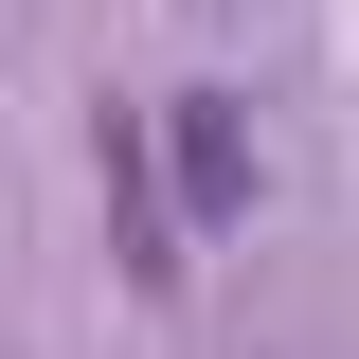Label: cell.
Returning <instances> with one entry per match:
<instances>
[{
	"mask_svg": "<svg viewBox=\"0 0 359 359\" xmlns=\"http://www.w3.org/2000/svg\"><path fill=\"white\" fill-rule=\"evenodd\" d=\"M252 216V126H233V90H180V233Z\"/></svg>",
	"mask_w": 359,
	"mask_h": 359,
	"instance_id": "cell-1",
	"label": "cell"
},
{
	"mask_svg": "<svg viewBox=\"0 0 359 359\" xmlns=\"http://www.w3.org/2000/svg\"><path fill=\"white\" fill-rule=\"evenodd\" d=\"M108 233H126L144 287H180V198H162V162H144V126H108Z\"/></svg>",
	"mask_w": 359,
	"mask_h": 359,
	"instance_id": "cell-2",
	"label": "cell"
},
{
	"mask_svg": "<svg viewBox=\"0 0 359 359\" xmlns=\"http://www.w3.org/2000/svg\"><path fill=\"white\" fill-rule=\"evenodd\" d=\"M198 18H233V0H198Z\"/></svg>",
	"mask_w": 359,
	"mask_h": 359,
	"instance_id": "cell-3",
	"label": "cell"
}]
</instances>
